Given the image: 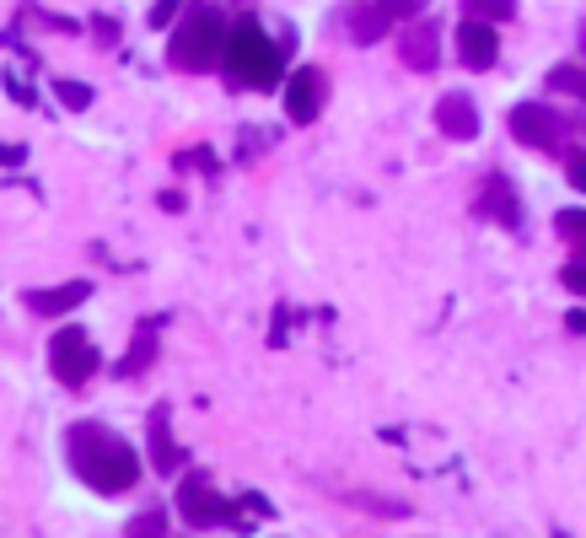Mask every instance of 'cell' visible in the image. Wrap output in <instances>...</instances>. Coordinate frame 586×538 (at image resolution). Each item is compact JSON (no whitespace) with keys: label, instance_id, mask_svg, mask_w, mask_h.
Returning a JSON list of instances; mask_svg holds the SVG:
<instances>
[{"label":"cell","instance_id":"3957f363","mask_svg":"<svg viewBox=\"0 0 586 538\" xmlns=\"http://www.w3.org/2000/svg\"><path fill=\"white\" fill-rule=\"evenodd\" d=\"M221 65H226V76H232V82H243V86H275V76L286 71L280 49L264 39L258 28H237V33L226 39Z\"/></svg>","mask_w":586,"mask_h":538},{"label":"cell","instance_id":"603a6c76","mask_svg":"<svg viewBox=\"0 0 586 538\" xmlns=\"http://www.w3.org/2000/svg\"><path fill=\"white\" fill-rule=\"evenodd\" d=\"M0 162H22V146H0Z\"/></svg>","mask_w":586,"mask_h":538},{"label":"cell","instance_id":"9a60e30c","mask_svg":"<svg viewBox=\"0 0 586 538\" xmlns=\"http://www.w3.org/2000/svg\"><path fill=\"white\" fill-rule=\"evenodd\" d=\"M554 226L565 232V243L576 249V259H586V210H560Z\"/></svg>","mask_w":586,"mask_h":538},{"label":"cell","instance_id":"7a4b0ae2","mask_svg":"<svg viewBox=\"0 0 586 538\" xmlns=\"http://www.w3.org/2000/svg\"><path fill=\"white\" fill-rule=\"evenodd\" d=\"M226 39H232L226 17H221L215 6H194V11H189V22L172 33V65L200 76V71H210V65H221Z\"/></svg>","mask_w":586,"mask_h":538},{"label":"cell","instance_id":"ffe728a7","mask_svg":"<svg viewBox=\"0 0 586 538\" xmlns=\"http://www.w3.org/2000/svg\"><path fill=\"white\" fill-rule=\"evenodd\" d=\"M172 17H178V0H157V6H151V17H146V22H151V28H168Z\"/></svg>","mask_w":586,"mask_h":538},{"label":"cell","instance_id":"ba28073f","mask_svg":"<svg viewBox=\"0 0 586 538\" xmlns=\"http://www.w3.org/2000/svg\"><path fill=\"white\" fill-rule=\"evenodd\" d=\"M323 76L318 71H296L291 82H286V114H291V125H312L318 114H323Z\"/></svg>","mask_w":586,"mask_h":538},{"label":"cell","instance_id":"5b68a950","mask_svg":"<svg viewBox=\"0 0 586 538\" xmlns=\"http://www.w3.org/2000/svg\"><path fill=\"white\" fill-rule=\"evenodd\" d=\"M178 511H183V523H189V528H226V523L237 528L232 500H221L205 479H183V490H178Z\"/></svg>","mask_w":586,"mask_h":538},{"label":"cell","instance_id":"7402d4cb","mask_svg":"<svg viewBox=\"0 0 586 538\" xmlns=\"http://www.w3.org/2000/svg\"><path fill=\"white\" fill-rule=\"evenodd\" d=\"M571 183L586 189V151H582V157H571Z\"/></svg>","mask_w":586,"mask_h":538},{"label":"cell","instance_id":"6da1fadb","mask_svg":"<svg viewBox=\"0 0 586 538\" xmlns=\"http://www.w3.org/2000/svg\"><path fill=\"white\" fill-rule=\"evenodd\" d=\"M71 468L82 474L92 490H103V496H125L129 485L140 479V457H135V447H129L119 431L97 425V420L71 425Z\"/></svg>","mask_w":586,"mask_h":538},{"label":"cell","instance_id":"9c48e42d","mask_svg":"<svg viewBox=\"0 0 586 538\" xmlns=\"http://www.w3.org/2000/svg\"><path fill=\"white\" fill-rule=\"evenodd\" d=\"M436 125L447 129L452 140H473V135H479V108H473V97L447 92V97H441V108H436Z\"/></svg>","mask_w":586,"mask_h":538},{"label":"cell","instance_id":"e0dca14e","mask_svg":"<svg viewBox=\"0 0 586 538\" xmlns=\"http://www.w3.org/2000/svg\"><path fill=\"white\" fill-rule=\"evenodd\" d=\"M548 86L554 92H571V97H586V71L582 65H560V71H548Z\"/></svg>","mask_w":586,"mask_h":538},{"label":"cell","instance_id":"8fae6325","mask_svg":"<svg viewBox=\"0 0 586 538\" xmlns=\"http://www.w3.org/2000/svg\"><path fill=\"white\" fill-rule=\"evenodd\" d=\"M479 215L501 221V226H522V210H516V189L505 178H490L484 194H479Z\"/></svg>","mask_w":586,"mask_h":538},{"label":"cell","instance_id":"7c38bea8","mask_svg":"<svg viewBox=\"0 0 586 538\" xmlns=\"http://www.w3.org/2000/svg\"><path fill=\"white\" fill-rule=\"evenodd\" d=\"M151 463H157L162 474H172V468L183 463V453H178V442H172V431H168V404L151 414Z\"/></svg>","mask_w":586,"mask_h":538},{"label":"cell","instance_id":"8992f818","mask_svg":"<svg viewBox=\"0 0 586 538\" xmlns=\"http://www.w3.org/2000/svg\"><path fill=\"white\" fill-rule=\"evenodd\" d=\"M511 135H516L522 146L554 151V146H560V119L548 114L544 103H522V108H511Z\"/></svg>","mask_w":586,"mask_h":538},{"label":"cell","instance_id":"4fadbf2b","mask_svg":"<svg viewBox=\"0 0 586 538\" xmlns=\"http://www.w3.org/2000/svg\"><path fill=\"white\" fill-rule=\"evenodd\" d=\"M404 60H409L415 71H430V65H436V33H430V22L404 28Z\"/></svg>","mask_w":586,"mask_h":538},{"label":"cell","instance_id":"5bb4252c","mask_svg":"<svg viewBox=\"0 0 586 538\" xmlns=\"http://www.w3.org/2000/svg\"><path fill=\"white\" fill-rule=\"evenodd\" d=\"M350 39L355 43H377L387 33V6H361V11H350Z\"/></svg>","mask_w":586,"mask_h":538},{"label":"cell","instance_id":"44dd1931","mask_svg":"<svg viewBox=\"0 0 586 538\" xmlns=\"http://www.w3.org/2000/svg\"><path fill=\"white\" fill-rule=\"evenodd\" d=\"M382 6H387V17H393V11H404V17H415L419 6H425V0H382Z\"/></svg>","mask_w":586,"mask_h":538},{"label":"cell","instance_id":"2e32d148","mask_svg":"<svg viewBox=\"0 0 586 538\" xmlns=\"http://www.w3.org/2000/svg\"><path fill=\"white\" fill-rule=\"evenodd\" d=\"M462 11L479 22H505V17H516V0H462Z\"/></svg>","mask_w":586,"mask_h":538},{"label":"cell","instance_id":"30bf717a","mask_svg":"<svg viewBox=\"0 0 586 538\" xmlns=\"http://www.w3.org/2000/svg\"><path fill=\"white\" fill-rule=\"evenodd\" d=\"M92 286L86 281H71V286H54V291H28V307L39 313V318H65V313H76Z\"/></svg>","mask_w":586,"mask_h":538},{"label":"cell","instance_id":"d6986e66","mask_svg":"<svg viewBox=\"0 0 586 538\" xmlns=\"http://www.w3.org/2000/svg\"><path fill=\"white\" fill-rule=\"evenodd\" d=\"M565 286L576 291V296H586V259H576V264H565V275H560Z\"/></svg>","mask_w":586,"mask_h":538},{"label":"cell","instance_id":"52a82bcc","mask_svg":"<svg viewBox=\"0 0 586 538\" xmlns=\"http://www.w3.org/2000/svg\"><path fill=\"white\" fill-rule=\"evenodd\" d=\"M496 54H501V39H496V28L490 22H479V17H468L458 28V60L468 71H490L496 65Z\"/></svg>","mask_w":586,"mask_h":538},{"label":"cell","instance_id":"ac0fdd59","mask_svg":"<svg viewBox=\"0 0 586 538\" xmlns=\"http://www.w3.org/2000/svg\"><path fill=\"white\" fill-rule=\"evenodd\" d=\"M54 92H60L65 108H86V103H92V86H82V82H60Z\"/></svg>","mask_w":586,"mask_h":538},{"label":"cell","instance_id":"277c9868","mask_svg":"<svg viewBox=\"0 0 586 538\" xmlns=\"http://www.w3.org/2000/svg\"><path fill=\"white\" fill-rule=\"evenodd\" d=\"M49 367H54V377H60L65 388H82L86 377L97 372V350H92V339H86L82 324H65V329L54 334V345H49Z\"/></svg>","mask_w":586,"mask_h":538}]
</instances>
